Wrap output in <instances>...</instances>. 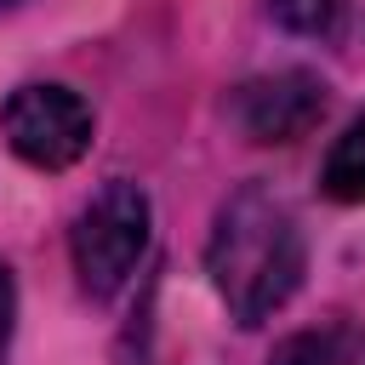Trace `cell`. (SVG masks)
Masks as SVG:
<instances>
[{"label":"cell","mask_w":365,"mask_h":365,"mask_svg":"<svg viewBox=\"0 0 365 365\" xmlns=\"http://www.w3.org/2000/svg\"><path fill=\"white\" fill-rule=\"evenodd\" d=\"M302 262H308L302 228L285 211V200H274L262 182H245L222 200L205 268L240 325H262L274 308H285L291 291L302 285Z\"/></svg>","instance_id":"cell-1"},{"label":"cell","mask_w":365,"mask_h":365,"mask_svg":"<svg viewBox=\"0 0 365 365\" xmlns=\"http://www.w3.org/2000/svg\"><path fill=\"white\" fill-rule=\"evenodd\" d=\"M68 245H74L80 285L91 297H114L131 279V268L143 262V251H148V194L137 182H125V177L103 182L91 194V205L74 217Z\"/></svg>","instance_id":"cell-2"},{"label":"cell","mask_w":365,"mask_h":365,"mask_svg":"<svg viewBox=\"0 0 365 365\" xmlns=\"http://www.w3.org/2000/svg\"><path fill=\"white\" fill-rule=\"evenodd\" d=\"M0 137L23 165L63 171L91 148V108L68 86H17L0 103Z\"/></svg>","instance_id":"cell-3"},{"label":"cell","mask_w":365,"mask_h":365,"mask_svg":"<svg viewBox=\"0 0 365 365\" xmlns=\"http://www.w3.org/2000/svg\"><path fill=\"white\" fill-rule=\"evenodd\" d=\"M319 114H325V86L308 68L257 74L234 91V125L251 143H297L319 125Z\"/></svg>","instance_id":"cell-4"},{"label":"cell","mask_w":365,"mask_h":365,"mask_svg":"<svg viewBox=\"0 0 365 365\" xmlns=\"http://www.w3.org/2000/svg\"><path fill=\"white\" fill-rule=\"evenodd\" d=\"M268 365H365V342L348 325H325V331H297L274 348Z\"/></svg>","instance_id":"cell-5"},{"label":"cell","mask_w":365,"mask_h":365,"mask_svg":"<svg viewBox=\"0 0 365 365\" xmlns=\"http://www.w3.org/2000/svg\"><path fill=\"white\" fill-rule=\"evenodd\" d=\"M319 188L342 205H365V114L336 137V148L325 154V171H319Z\"/></svg>","instance_id":"cell-6"},{"label":"cell","mask_w":365,"mask_h":365,"mask_svg":"<svg viewBox=\"0 0 365 365\" xmlns=\"http://www.w3.org/2000/svg\"><path fill=\"white\" fill-rule=\"evenodd\" d=\"M274 23H285L291 34H331L342 0H268Z\"/></svg>","instance_id":"cell-7"},{"label":"cell","mask_w":365,"mask_h":365,"mask_svg":"<svg viewBox=\"0 0 365 365\" xmlns=\"http://www.w3.org/2000/svg\"><path fill=\"white\" fill-rule=\"evenodd\" d=\"M11 314H17V285H11V268L0 262V365H6V342H11Z\"/></svg>","instance_id":"cell-8"},{"label":"cell","mask_w":365,"mask_h":365,"mask_svg":"<svg viewBox=\"0 0 365 365\" xmlns=\"http://www.w3.org/2000/svg\"><path fill=\"white\" fill-rule=\"evenodd\" d=\"M0 6H11V0H0Z\"/></svg>","instance_id":"cell-9"}]
</instances>
